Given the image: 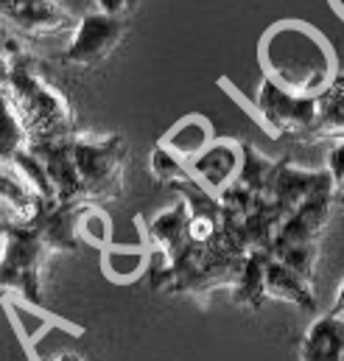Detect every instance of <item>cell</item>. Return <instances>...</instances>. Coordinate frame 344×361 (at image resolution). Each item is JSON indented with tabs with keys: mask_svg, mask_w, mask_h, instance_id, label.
Here are the masks:
<instances>
[{
	"mask_svg": "<svg viewBox=\"0 0 344 361\" xmlns=\"http://www.w3.org/2000/svg\"><path fill=\"white\" fill-rule=\"evenodd\" d=\"M333 177L325 171H305V169H297L291 166L288 160H277V171H274V180L269 188V196L283 213L285 219L302 204L308 202L311 196L317 193H333Z\"/></svg>",
	"mask_w": 344,
	"mask_h": 361,
	"instance_id": "obj_8",
	"label": "cell"
},
{
	"mask_svg": "<svg viewBox=\"0 0 344 361\" xmlns=\"http://www.w3.org/2000/svg\"><path fill=\"white\" fill-rule=\"evenodd\" d=\"M123 39V20L115 14H87L85 20L76 25V34L65 51V59L70 65H98L106 59L118 42Z\"/></svg>",
	"mask_w": 344,
	"mask_h": 361,
	"instance_id": "obj_6",
	"label": "cell"
},
{
	"mask_svg": "<svg viewBox=\"0 0 344 361\" xmlns=\"http://www.w3.org/2000/svg\"><path fill=\"white\" fill-rule=\"evenodd\" d=\"M23 149H28V129L20 112L14 109L11 98L0 92V163L11 166Z\"/></svg>",
	"mask_w": 344,
	"mask_h": 361,
	"instance_id": "obj_17",
	"label": "cell"
},
{
	"mask_svg": "<svg viewBox=\"0 0 344 361\" xmlns=\"http://www.w3.org/2000/svg\"><path fill=\"white\" fill-rule=\"evenodd\" d=\"M190 177L204 190L219 196L224 188H230L241 171V143L235 140H213L199 157L188 163Z\"/></svg>",
	"mask_w": 344,
	"mask_h": 361,
	"instance_id": "obj_9",
	"label": "cell"
},
{
	"mask_svg": "<svg viewBox=\"0 0 344 361\" xmlns=\"http://www.w3.org/2000/svg\"><path fill=\"white\" fill-rule=\"evenodd\" d=\"M210 143H213V126H210V121L202 118V115H188V118H182L171 132L160 140V146H163L166 152H171L173 157H179L185 166H188L193 157H199Z\"/></svg>",
	"mask_w": 344,
	"mask_h": 361,
	"instance_id": "obj_13",
	"label": "cell"
},
{
	"mask_svg": "<svg viewBox=\"0 0 344 361\" xmlns=\"http://www.w3.org/2000/svg\"><path fill=\"white\" fill-rule=\"evenodd\" d=\"M269 255L288 269L302 274L305 280H314L317 271V244H288V247H271Z\"/></svg>",
	"mask_w": 344,
	"mask_h": 361,
	"instance_id": "obj_20",
	"label": "cell"
},
{
	"mask_svg": "<svg viewBox=\"0 0 344 361\" xmlns=\"http://www.w3.org/2000/svg\"><path fill=\"white\" fill-rule=\"evenodd\" d=\"M274 171H277V160H269L263 157L255 146L250 143H241V171L235 182L247 190H252L255 196H269V188L274 180Z\"/></svg>",
	"mask_w": 344,
	"mask_h": 361,
	"instance_id": "obj_16",
	"label": "cell"
},
{
	"mask_svg": "<svg viewBox=\"0 0 344 361\" xmlns=\"http://www.w3.org/2000/svg\"><path fill=\"white\" fill-rule=\"evenodd\" d=\"M95 6H98V11H104V14L121 17L123 11H129V8L135 6V0H95Z\"/></svg>",
	"mask_w": 344,
	"mask_h": 361,
	"instance_id": "obj_24",
	"label": "cell"
},
{
	"mask_svg": "<svg viewBox=\"0 0 344 361\" xmlns=\"http://www.w3.org/2000/svg\"><path fill=\"white\" fill-rule=\"evenodd\" d=\"M0 202L8 204V207H11L20 219H25V221H31V219L39 213V207H42V202L31 193V188H28L25 182L11 177V174H6L3 169H0Z\"/></svg>",
	"mask_w": 344,
	"mask_h": 361,
	"instance_id": "obj_19",
	"label": "cell"
},
{
	"mask_svg": "<svg viewBox=\"0 0 344 361\" xmlns=\"http://www.w3.org/2000/svg\"><path fill=\"white\" fill-rule=\"evenodd\" d=\"M260 65H266V79L300 95H322L336 82L331 48L300 23L271 28L260 42Z\"/></svg>",
	"mask_w": 344,
	"mask_h": 361,
	"instance_id": "obj_1",
	"label": "cell"
},
{
	"mask_svg": "<svg viewBox=\"0 0 344 361\" xmlns=\"http://www.w3.org/2000/svg\"><path fill=\"white\" fill-rule=\"evenodd\" d=\"M152 174H154L160 182H168V185L190 180L188 166H185L179 157H173L171 152H166L163 146H157L154 154H152Z\"/></svg>",
	"mask_w": 344,
	"mask_h": 361,
	"instance_id": "obj_21",
	"label": "cell"
},
{
	"mask_svg": "<svg viewBox=\"0 0 344 361\" xmlns=\"http://www.w3.org/2000/svg\"><path fill=\"white\" fill-rule=\"evenodd\" d=\"M8 90H11V104H17V112L37 137H62L70 135V109L68 101L48 87L42 79L31 73L25 65H14L8 73Z\"/></svg>",
	"mask_w": 344,
	"mask_h": 361,
	"instance_id": "obj_3",
	"label": "cell"
},
{
	"mask_svg": "<svg viewBox=\"0 0 344 361\" xmlns=\"http://www.w3.org/2000/svg\"><path fill=\"white\" fill-rule=\"evenodd\" d=\"M149 235L152 241L166 252V258L173 261L188 250V204L176 202L173 207L163 210L157 219H152L149 224Z\"/></svg>",
	"mask_w": 344,
	"mask_h": 361,
	"instance_id": "obj_14",
	"label": "cell"
},
{
	"mask_svg": "<svg viewBox=\"0 0 344 361\" xmlns=\"http://www.w3.org/2000/svg\"><path fill=\"white\" fill-rule=\"evenodd\" d=\"M333 196H342V199H344V180L336 182V188H333Z\"/></svg>",
	"mask_w": 344,
	"mask_h": 361,
	"instance_id": "obj_26",
	"label": "cell"
},
{
	"mask_svg": "<svg viewBox=\"0 0 344 361\" xmlns=\"http://www.w3.org/2000/svg\"><path fill=\"white\" fill-rule=\"evenodd\" d=\"M3 235V252H0V288L17 291L25 302L39 305L42 302V283L39 269L42 258L48 252L42 233L34 221L0 227Z\"/></svg>",
	"mask_w": 344,
	"mask_h": 361,
	"instance_id": "obj_2",
	"label": "cell"
},
{
	"mask_svg": "<svg viewBox=\"0 0 344 361\" xmlns=\"http://www.w3.org/2000/svg\"><path fill=\"white\" fill-rule=\"evenodd\" d=\"M258 109L274 132L302 135V132H317L319 123V95L291 92L274 85L271 79H263L260 85Z\"/></svg>",
	"mask_w": 344,
	"mask_h": 361,
	"instance_id": "obj_5",
	"label": "cell"
},
{
	"mask_svg": "<svg viewBox=\"0 0 344 361\" xmlns=\"http://www.w3.org/2000/svg\"><path fill=\"white\" fill-rule=\"evenodd\" d=\"M28 149L45 166V171L51 177V185L56 190V202H65V204L85 202L82 180H79L76 160H73V137L70 135H62V137H34V143Z\"/></svg>",
	"mask_w": 344,
	"mask_h": 361,
	"instance_id": "obj_7",
	"label": "cell"
},
{
	"mask_svg": "<svg viewBox=\"0 0 344 361\" xmlns=\"http://www.w3.org/2000/svg\"><path fill=\"white\" fill-rule=\"evenodd\" d=\"M331 314H339V317H344V280L342 286H339V294H336V305H333V311Z\"/></svg>",
	"mask_w": 344,
	"mask_h": 361,
	"instance_id": "obj_25",
	"label": "cell"
},
{
	"mask_svg": "<svg viewBox=\"0 0 344 361\" xmlns=\"http://www.w3.org/2000/svg\"><path fill=\"white\" fill-rule=\"evenodd\" d=\"M300 359L302 361H344V317L328 314L319 317L302 345H300Z\"/></svg>",
	"mask_w": 344,
	"mask_h": 361,
	"instance_id": "obj_11",
	"label": "cell"
},
{
	"mask_svg": "<svg viewBox=\"0 0 344 361\" xmlns=\"http://www.w3.org/2000/svg\"><path fill=\"white\" fill-rule=\"evenodd\" d=\"M79 238L104 247V244L109 241V221H106L101 213H95L92 207L85 204V210H82V216H79Z\"/></svg>",
	"mask_w": 344,
	"mask_h": 361,
	"instance_id": "obj_22",
	"label": "cell"
},
{
	"mask_svg": "<svg viewBox=\"0 0 344 361\" xmlns=\"http://www.w3.org/2000/svg\"><path fill=\"white\" fill-rule=\"evenodd\" d=\"M328 174L333 177V185L344 180V140L336 143L331 149V154H328Z\"/></svg>",
	"mask_w": 344,
	"mask_h": 361,
	"instance_id": "obj_23",
	"label": "cell"
},
{
	"mask_svg": "<svg viewBox=\"0 0 344 361\" xmlns=\"http://www.w3.org/2000/svg\"><path fill=\"white\" fill-rule=\"evenodd\" d=\"M11 166L20 171L23 182L31 188V193H34L39 202H48V204L56 202V190H54V185H51V177H48L45 166L39 163V157H37L31 149H23V152L14 157Z\"/></svg>",
	"mask_w": 344,
	"mask_h": 361,
	"instance_id": "obj_18",
	"label": "cell"
},
{
	"mask_svg": "<svg viewBox=\"0 0 344 361\" xmlns=\"http://www.w3.org/2000/svg\"><path fill=\"white\" fill-rule=\"evenodd\" d=\"M73 160L87 199H118L123 193L126 146L118 135L104 140L73 137Z\"/></svg>",
	"mask_w": 344,
	"mask_h": 361,
	"instance_id": "obj_4",
	"label": "cell"
},
{
	"mask_svg": "<svg viewBox=\"0 0 344 361\" xmlns=\"http://www.w3.org/2000/svg\"><path fill=\"white\" fill-rule=\"evenodd\" d=\"M56 361H82V359H79L76 353H65V356H59Z\"/></svg>",
	"mask_w": 344,
	"mask_h": 361,
	"instance_id": "obj_27",
	"label": "cell"
},
{
	"mask_svg": "<svg viewBox=\"0 0 344 361\" xmlns=\"http://www.w3.org/2000/svg\"><path fill=\"white\" fill-rule=\"evenodd\" d=\"M331 204L333 193H317L308 202H302L277 230L271 247H288V244H317L319 233L325 230L331 219ZM269 247V250H271Z\"/></svg>",
	"mask_w": 344,
	"mask_h": 361,
	"instance_id": "obj_10",
	"label": "cell"
},
{
	"mask_svg": "<svg viewBox=\"0 0 344 361\" xmlns=\"http://www.w3.org/2000/svg\"><path fill=\"white\" fill-rule=\"evenodd\" d=\"M266 261H269V252H250L244 258V269L238 274V283L233 286L235 302H241L252 311L260 308L266 300Z\"/></svg>",
	"mask_w": 344,
	"mask_h": 361,
	"instance_id": "obj_15",
	"label": "cell"
},
{
	"mask_svg": "<svg viewBox=\"0 0 344 361\" xmlns=\"http://www.w3.org/2000/svg\"><path fill=\"white\" fill-rule=\"evenodd\" d=\"M266 297L291 302V305L305 308V311H314L317 308V294L311 288V280H305L302 274L288 269L285 264L274 261L271 255L266 261Z\"/></svg>",
	"mask_w": 344,
	"mask_h": 361,
	"instance_id": "obj_12",
	"label": "cell"
}]
</instances>
